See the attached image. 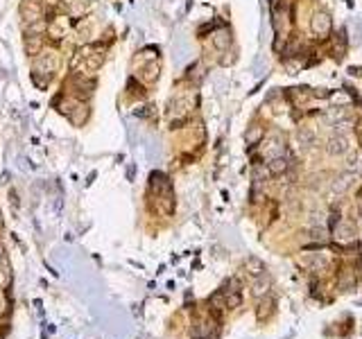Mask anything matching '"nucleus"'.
<instances>
[{"label":"nucleus","instance_id":"6","mask_svg":"<svg viewBox=\"0 0 362 339\" xmlns=\"http://www.w3.org/2000/svg\"><path fill=\"white\" fill-rule=\"evenodd\" d=\"M2 254H5V249H2V244H0V260H2Z\"/></svg>","mask_w":362,"mask_h":339},{"label":"nucleus","instance_id":"2","mask_svg":"<svg viewBox=\"0 0 362 339\" xmlns=\"http://www.w3.org/2000/svg\"><path fill=\"white\" fill-rule=\"evenodd\" d=\"M41 48H43V41H41V36H27V39H25V52L27 54L36 57V54L41 52Z\"/></svg>","mask_w":362,"mask_h":339},{"label":"nucleus","instance_id":"5","mask_svg":"<svg viewBox=\"0 0 362 339\" xmlns=\"http://www.w3.org/2000/svg\"><path fill=\"white\" fill-rule=\"evenodd\" d=\"M43 30H46V23H43V20H39V23L34 20L32 25H30V32H43Z\"/></svg>","mask_w":362,"mask_h":339},{"label":"nucleus","instance_id":"4","mask_svg":"<svg viewBox=\"0 0 362 339\" xmlns=\"http://www.w3.org/2000/svg\"><path fill=\"white\" fill-rule=\"evenodd\" d=\"M86 64H88V68H91V70H95V68L102 64V54H100V57H91L88 61H86Z\"/></svg>","mask_w":362,"mask_h":339},{"label":"nucleus","instance_id":"1","mask_svg":"<svg viewBox=\"0 0 362 339\" xmlns=\"http://www.w3.org/2000/svg\"><path fill=\"white\" fill-rule=\"evenodd\" d=\"M20 12L25 14L30 23H34V20H39V18H41V12H43V7H41L39 0H27V2H23Z\"/></svg>","mask_w":362,"mask_h":339},{"label":"nucleus","instance_id":"3","mask_svg":"<svg viewBox=\"0 0 362 339\" xmlns=\"http://www.w3.org/2000/svg\"><path fill=\"white\" fill-rule=\"evenodd\" d=\"M158 77V66L150 64L147 66V79H156Z\"/></svg>","mask_w":362,"mask_h":339}]
</instances>
